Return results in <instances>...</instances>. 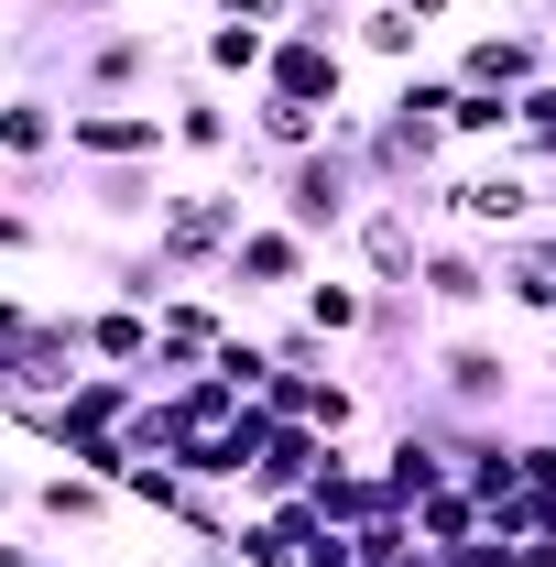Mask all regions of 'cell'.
Segmentation results:
<instances>
[{
    "instance_id": "35",
    "label": "cell",
    "mask_w": 556,
    "mask_h": 567,
    "mask_svg": "<svg viewBox=\"0 0 556 567\" xmlns=\"http://www.w3.org/2000/svg\"><path fill=\"white\" fill-rule=\"evenodd\" d=\"M306 11H360V0H306Z\"/></svg>"
},
{
    "instance_id": "9",
    "label": "cell",
    "mask_w": 556,
    "mask_h": 567,
    "mask_svg": "<svg viewBox=\"0 0 556 567\" xmlns=\"http://www.w3.org/2000/svg\"><path fill=\"white\" fill-rule=\"evenodd\" d=\"M415 251H425V229H415V208H393V197H360V218L339 229V262L360 284H415Z\"/></svg>"
},
{
    "instance_id": "31",
    "label": "cell",
    "mask_w": 556,
    "mask_h": 567,
    "mask_svg": "<svg viewBox=\"0 0 556 567\" xmlns=\"http://www.w3.org/2000/svg\"><path fill=\"white\" fill-rule=\"evenodd\" d=\"M142 11H186V22H208V0H142Z\"/></svg>"
},
{
    "instance_id": "8",
    "label": "cell",
    "mask_w": 556,
    "mask_h": 567,
    "mask_svg": "<svg viewBox=\"0 0 556 567\" xmlns=\"http://www.w3.org/2000/svg\"><path fill=\"white\" fill-rule=\"evenodd\" d=\"M153 110H164V142H175V153H197V164H229V153H240V99H229V87H208V76L186 66H164V99H153Z\"/></svg>"
},
{
    "instance_id": "4",
    "label": "cell",
    "mask_w": 556,
    "mask_h": 567,
    "mask_svg": "<svg viewBox=\"0 0 556 567\" xmlns=\"http://www.w3.org/2000/svg\"><path fill=\"white\" fill-rule=\"evenodd\" d=\"M415 306H425V317H447V328L491 317V306H502V284H491V240H470V229H425V251H415Z\"/></svg>"
},
{
    "instance_id": "3",
    "label": "cell",
    "mask_w": 556,
    "mask_h": 567,
    "mask_svg": "<svg viewBox=\"0 0 556 567\" xmlns=\"http://www.w3.org/2000/svg\"><path fill=\"white\" fill-rule=\"evenodd\" d=\"M164 66H175V22L132 11V22H99V33L76 44L66 99H153V87H164Z\"/></svg>"
},
{
    "instance_id": "16",
    "label": "cell",
    "mask_w": 556,
    "mask_h": 567,
    "mask_svg": "<svg viewBox=\"0 0 556 567\" xmlns=\"http://www.w3.org/2000/svg\"><path fill=\"white\" fill-rule=\"evenodd\" d=\"M360 306H371V284H360V274H328V262L295 284V317H306L328 350H349V339H360Z\"/></svg>"
},
{
    "instance_id": "19",
    "label": "cell",
    "mask_w": 556,
    "mask_h": 567,
    "mask_svg": "<svg viewBox=\"0 0 556 567\" xmlns=\"http://www.w3.org/2000/svg\"><path fill=\"white\" fill-rule=\"evenodd\" d=\"M404 524H415V546H436V557H447V546H470V535H481V502L459 492V481H436Z\"/></svg>"
},
{
    "instance_id": "6",
    "label": "cell",
    "mask_w": 556,
    "mask_h": 567,
    "mask_svg": "<svg viewBox=\"0 0 556 567\" xmlns=\"http://www.w3.org/2000/svg\"><path fill=\"white\" fill-rule=\"evenodd\" d=\"M164 110L153 99H66V164H164Z\"/></svg>"
},
{
    "instance_id": "18",
    "label": "cell",
    "mask_w": 556,
    "mask_h": 567,
    "mask_svg": "<svg viewBox=\"0 0 556 567\" xmlns=\"http://www.w3.org/2000/svg\"><path fill=\"white\" fill-rule=\"evenodd\" d=\"M262 55H274V33H251V22H197V76H208V87H262Z\"/></svg>"
},
{
    "instance_id": "26",
    "label": "cell",
    "mask_w": 556,
    "mask_h": 567,
    "mask_svg": "<svg viewBox=\"0 0 556 567\" xmlns=\"http://www.w3.org/2000/svg\"><path fill=\"white\" fill-rule=\"evenodd\" d=\"M22 328H33V295H0V350H11Z\"/></svg>"
},
{
    "instance_id": "23",
    "label": "cell",
    "mask_w": 556,
    "mask_h": 567,
    "mask_svg": "<svg viewBox=\"0 0 556 567\" xmlns=\"http://www.w3.org/2000/svg\"><path fill=\"white\" fill-rule=\"evenodd\" d=\"M262 350H274V371H328V360H339L306 317H274V328H262Z\"/></svg>"
},
{
    "instance_id": "12",
    "label": "cell",
    "mask_w": 556,
    "mask_h": 567,
    "mask_svg": "<svg viewBox=\"0 0 556 567\" xmlns=\"http://www.w3.org/2000/svg\"><path fill=\"white\" fill-rule=\"evenodd\" d=\"M164 197H175L164 164H76V208L99 218V229H121V240H142Z\"/></svg>"
},
{
    "instance_id": "30",
    "label": "cell",
    "mask_w": 556,
    "mask_h": 567,
    "mask_svg": "<svg viewBox=\"0 0 556 567\" xmlns=\"http://www.w3.org/2000/svg\"><path fill=\"white\" fill-rule=\"evenodd\" d=\"M524 22H535V33H546V55H556V0H524Z\"/></svg>"
},
{
    "instance_id": "25",
    "label": "cell",
    "mask_w": 556,
    "mask_h": 567,
    "mask_svg": "<svg viewBox=\"0 0 556 567\" xmlns=\"http://www.w3.org/2000/svg\"><path fill=\"white\" fill-rule=\"evenodd\" d=\"M208 22H251V33H284L295 0H208Z\"/></svg>"
},
{
    "instance_id": "21",
    "label": "cell",
    "mask_w": 556,
    "mask_h": 567,
    "mask_svg": "<svg viewBox=\"0 0 556 567\" xmlns=\"http://www.w3.org/2000/svg\"><path fill=\"white\" fill-rule=\"evenodd\" d=\"M208 382H218V393H240V404H262V382H274V350H262L251 328H229V339L208 350Z\"/></svg>"
},
{
    "instance_id": "29",
    "label": "cell",
    "mask_w": 556,
    "mask_h": 567,
    "mask_svg": "<svg viewBox=\"0 0 556 567\" xmlns=\"http://www.w3.org/2000/svg\"><path fill=\"white\" fill-rule=\"evenodd\" d=\"M393 11H415V22H459V0H393Z\"/></svg>"
},
{
    "instance_id": "20",
    "label": "cell",
    "mask_w": 556,
    "mask_h": 567,
    "mask_svg": "<svg viewBox=\"0 0 556 567\" xmlns=\"http://www.w3.org/2000/svg\"><path fill=\"white\" fill-rule=\"evenodd\" d=\"M436 132L447 142H513V99H491V87H447V110H436Z\"/></svg>"
},
{
    "instance_id": "17",
    "label": "cell",
    "mask_w": 556,
    "mask_h": 567,
    "mask_svg": "<svg viewBox=\"0 0 556 567\" xmlns=\"http://www.w3.org/2000/svg\"><path fill=\"white\" fill-rule=\"evenodd\" d=\"M349 55H371V66H425V22L415 11H393V0H360V11H349Z\"/></svg>"
},
{
    "instance_id": "34",
    "label": "cell",
    "mask_w": 556,
    "mask_h": 567,
    "mask_svg": "<svg viewBox=\"0 0 556 567\" xmlns=\"http://www.w3.org/2000/svg\"><path fill=\"white\" fill-rule=\"evenodd\" d=\"M11 371H22V360H11V350H0V404H11Z\"/></svg>"
},
{
    "instance_id": "11",
    "label": "cell",
    "mask_w": 556,
    "mask_h": 567,
    "mask_svg": "<svg viewBox=\"0 0 556 567\" xmlns=\"http://www.w3.org/2000/svg\"><path fill=\"white\" fill-rule=\"evenodd\" d=\"M262 415H295V425H317V436H360L371 393L328 360V371H274V382H262Z\"/></svg>"
},
{
    "instance_id": "32",
    "label": "cell",
    "mask_w": 556,
    "mask_h": 567,
    "mask_svg": "<svg viewBox=\"0 0 556 567\" xmlns=\"http://www.w3.org/2000/svg\"><path fill=\"white\" fill-rule=\"evenodd\" d=\"M33 567H99V557H66V546H44V557H33Z\"/></svg>"
},
{
    "instance_id": "24",
    "label": "cell",
    "mask_w": 556,
    "mask_h": 567,
    "mask_svg": "<svg viewBox=\"0 0 556 567\" xmlns=\"http://www.w3.org/2000/svg\"><path fill=\"white\" fill-rule=\"evenodd\" d=\"M44 251H55V229H44L33 208H11V197H0V262H44Z\"/></svg>"
},
{
    "instance_id": "10",
    "label": "cell",
    "mask_w": 556,
    "mask_h": 567,
    "mask_svg": "<svg viewBox=\"0 0 556 567\" xmlns=\"http://www.w3.org/2000/svg\"><path fill=\"white\" fill-rule=\"evenodd\" d=\"M546 66H556V55H546V33H535V22H481V33L447 55V76H459V87H491V99L535 87Z\"/></svg>"
},
{
    "instance_id": "14",
    "label": "cell",
    "mask_w": 556,
    "mask_h": 567,
    "mask_svg": "<svg viewBox=\"0 0 556 567\" xmlns=\"http://www.w3.org/2000/svg\"><path fill=\"white\" fill-rule=\"evenodd\" d=\"M55 153H66V99L55 87H0V175L55 164Z\"/></svg>"
},
{
    "instance_id": "1",
    "label": "cell",
    "mask_w": 556,
    "mask_h": 567,
    "mask_svg": "<svg viewBox=\"0 0 556 567\" xmlns=\"http://www.w3.org/2000/svg\"><path fill=\"white\" fill-rule=\"evenodd\" d=\"M415 371H425L415 393H425V404H447V415H513V404H524V382H535V371L513 360V339L481 328V317H470V328H436Z\"/></svg>"
},
{
    "instance_id": "13",
    "label": "cell",
    "mask_w": 556,
    "mask_h": 567,
    "mask_svg": "<svg viewBox=\"0 0 556 567\" xmlns=\"http://www.w3.org/2000/svg\"><path fill=\"white\" fill-rule=\"evenodd\" d=\"M22 513H33L44 535H99V524L121 513V492L87 481V470H33V481H22Z\"/></svg>"
},
{
    "instance_id": "33",
    "label": "cell",
    "mask_w": 556,
    "mask_h": 567,
    "mask_svg": "<svg viewBox=\"0 0 556 567\" xmlns=\"http://www.w3.org/2000/svg\"><path fill=\"white\" fill-rule=\"evenodd\" d=\"M535 382H556V328H546V360H535Z\"/></svg>"
},
{
    "instance_id": "36",
    "label": "cell",
    "mask_w": 556,
    "mask_h": 567,
    "mask_svg": "<svg viewBox=\"0 0 556 567\" xmlns=\"http://www.w3.org/2000/svg\"><path fill=\"white\" fill-rule=\"evenodd\" d=\"M0 11H11V0H0Z\"/></svg>"
},
{
    "instance_id": "15",
    "label": "cell",
    "mask_w": 556,
    "mask_h": 567,
    "mask_svg": "<svg viewBox=\"0 0 556 567\" xmlns=\"http://www.w3.org/2000/svg\"><path fill=\"white\" fill-rule=\"evenodd\" d=\"M76 350L99 360V371H142V360H153V317L99 295V306H76Z\"/></svg>"
},
{
    "instance_id": "22",
    "label": "cell",
    "mask_w": 556,
    "mask_h": 567,
    "mask_svg": "<svg viewBox=\"0 0 556 567\" xmlns=\"http://www.w3.org/2000/svg\"><path fill=\"white\" fill-rule=\"evenodd\" d=\"M121 502H132V513H153V524H175V513H186V470L132 458V470H121Z\"/></svg>"
},
{
    "instance_id": "2",
    "label": "cell",
    "mask_w": 556,
    "mask_h": 567,
    "mask_svg": "<svg viewBox=\"0 0 556 567\" xmlns=\"http://www.w3.org/2000/svg\"><path fill=\"white\" fill-rule=\"evenodd\" d=\"M360 164H349L339 142H317V153H295V164H274V186H262V218H284L295 240H317L328 262H339V229L360 218Z\"/></svg>"
},
{
    "instance_id": "5",
    "label": "cell",
    "mask_w": 556,
    "mask_h": 567,
    "mask_svg": "<svg viewBox=\"0 0 556 567\" xmlns=\"http://www.w3.org/2000/svg\"><path fill=\"white\" fill-rule=\"evenodd\" d=\"M317 262H328V251H317V240H295V229H284V218H251V229H240V240H229V251H218V306H251V295H295V284L317 274Z\"/></svg>"
},
{
    "instance_id": "37",
    "label": "cell",
    "mask_w": 556,
    "mask_h": 567,
    "mask_svg": "<svg viewBox=\"0 0 556 567\" xmlns=\"http://www.w3.org/2000/svg\"><path fill=\"white\" fill-rule=\"evenodd\" d=\"M186 567H197V557H186Z\"/></svg>"
},
{
    "instance_id": "27",
    "label": "cell",
    "mask_w": 556,
    "mask_h": 567,
    "mask_svg": "<svg viewBox=\"0 0 556 567\" xmlns=\"http://www.w3.org/2000/svg\"><path fill=\"white\" fill-rule=\"evenodd\" d=\"M22 481H33V470H22V458H0V524L22 513Z\"/></svg>"
},
{
    "instance_id": "28",
    "label": "cell",
    "mask_w": 556,
    "mask_h": 567,
    "mask_svg": "<svg viewBox=\"0 0 556 567\" xmlns=\"http://www.w3.org/2000/svg\"><path fill=\"white\" fill-rule=\"evenodd\" d=\"M44 557V546H33V535H11V524H0V567H33Z\"/></svg>"
},
{
    "instance_id": "7",
    "label": "cell",
    "mask_w": 556,
    "mask_h": 567,
    "mask_svg": "<svg viewBox=\"0 0 556 567\" xmlns=\"http://www.w3.org/2000/svg\"><path fill=\"white\" fill-rule=\"evenodd\" d=\"M229 339V306H218L208 284H175L164 306H153V360H142V393H164V382H186V371H208V350Z\"/></svg>"
}]
</instances>
